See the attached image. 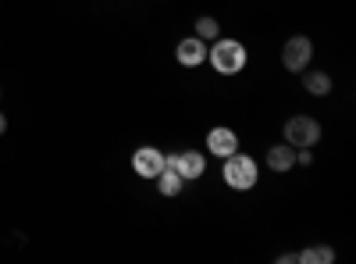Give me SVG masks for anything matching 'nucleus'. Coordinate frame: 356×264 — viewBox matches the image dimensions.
I'll use <instances>...</instances> for the list:
<instances>
[{
	"label": "nucleus",
	"instance_id": "12",
	"mask_svg": "<svg viewBox=\"0 0 356 264\" xmlns=\"http://www.w3.org/2000/svg\"><path fill=\"white\" fill-rule=\"evenodd\" d=\"M296 261H300V264H332L335 250L332 247H307V250L296 254Z\"/></svg>",
	"mask_w": 356,
	"mask_h": 264
},
{
	"label": "nucleus",
	"instance_id": "2",
	"mask_svg": "<svg viewBox=\"0 0 356 264\" xmlns=\"http://www.w3.org/2000/svg\"><path fill=\"white\" fill-rule=\"evenodd\" d=\"M221 175H225V183L235 189V193H246V189H253L257 186V175H260V168H257V161L250 157V154H228L225 157V168H221Z\"/></svg>",
	"mask_w": 356,
	"mask_h": 264
},
{
	"label": "nucleus",
	"instance_id": "10",
	"mask_svg": "<svg viewBox=\"0 0 356 264\" xmlns=\"http://www.w3.org/2000/svg\"><path fill=\"white\" fill-rule=\"evenodd\" d=\"M292 164H296V146L278 143V146L267 150V168H271V171H289Z\"/></svg>",
	"mask_w": 356,
	"mask_h": 264
},
{
	"label": "nucleus",
	"instance_id": "1",
	"mask_svg": "<svg viewBox=\"0 0 356 264\" xmlns=\"http://www.w3.org/2000/svg\"><path fill=\"white\" fill-rule=\"evenodd\" d=\"M207 61L214 65L218 75H239L246 68V47L239 40H214V47L207 50Z\"/></svg>",
	"mask_w": 356,
	"mask_h": 264
},
{
	"label": "nucleus",
	"instance_id": "9",
	"mask_svg": "<svg viewBox=\"0 0 356 264\" xmlns=\"http://www.w3.org/2000/svg\"><path fill=\"white\" fill-rule=\"evenodd\" d=\"M182 186H186V179L178 175V168H175L171 157L164 154V168H161V175H157V189H161L164 196H178V193H182Z\"/></svg>",
	"mask_w": 356,
	"mask_h": 264
},
{
	"label": "nucleus",
	"instance_id": "14",
	"mask_svg": "<svg viewBox=\"0 0 356 264\" xmlns=\"http://www.w3.org/2000/svg\"><path fill=\"white\" fill-rule=\"evenodd\" d=\"M4 129H8V118H4V114H0V136H4Z\"/></svg>",
	"mask_w": 356,
	"mask_h": 264
},
{
	"label": "nucleus",
	"instance_id": "5",
	"mask_svg": "<svg viewBox=\"0 0 356 264\" xmlns=\"http://www.w3.org/2000/svg\"><path fill=\"white\" fill-rule=\"evenodd\" d=\"M132 168L143 179H157L161 168H164V150H157V146H139L132 154Z\"/></svg>",
	"mask_w": 356,
	"mask_h": 264
},
{
	"label": "nucleus",
	"instance_id": "7",
	"mask_svg": "<svg viewBox=\"0 0 356 264\" xmlns=\"http://www.w3.org/2000/svg\"><path fill=\"white\" fill-rule=\"evenodd\" d=\"M239 150V136H235L232 129H225V125H218V129H211L207 132V154H214V157H228V154H235Z\"/></svg>",
	"mask_w": 356,
	"mask_h": 264
},
{
	"label": "nucleus",
	"instance_id": "8",
	"mask_svg": "<svg viewBox=\"0 0 356 264\" xmlns=\"http://www.w3.org/2000/svg\"><path fill=\"white\" fill-rule=\"evenodd\" d=\"M175 57H178V65H182V68H196V65H203V61H207V40H200L196 33L186 36L182 43H178Z\"/></svg>",
	"mask_w": 356,
	"mask_h": 264
},
{
	"label": "nucleus",
	"instance_id": "3",
	"mask_svg": "<svg viewBox=\"0 0 356 264\" xmlns=\"http://www.w3.org/2000/svg\"><path fill=\"white\" fill-rule=\"evenodd\" d=\"M317 139H321V125H317V118H310V114H292V118L285 122V143L296 146V150L314 146Z\"/></svg>",
	"mask_w": 356,
	"mask_h": 264
},
{
	"label": "nucleus",
	"instance_id": "11",
	"mask_svg": "<svg viewBox=\"0 0 356 264\" xmlns=\"http://www.w3.org/2000/svg\"><path fill=\"white\" fill-rule=\"evenodd\" d=\"M303 75V86H307V93H314V97H328L332 93V75L328 72H300Z\"/></svg>",
	"mask_w": 356,
	"mask_h": 264
},
{
	"label": "nucleus",
	"instance_id": "6",
	"mask_svg": "<svg viewBox=\"0 0 356 264\" xmlns=\"http://www.w3.org/2000/svg\"><path fill=\"white\" fill-rule=\"evenodd\" d=\"M168 157H171V164L178 168V175H182L186 183L200 179V175L207 171V154H200V150H182V154H168Z\"/></svg>",
	"mask_w": 356,
	"mask_h": 264
},
{
	"label": "nucleus",
	"instance_id": "4",
	"mask_svg": "<svg viewBox=\"0 0 356 264\" xmlns=\"http://www.w3.org/2000/svg\"><path fill=\"white\" fill-rule=\"evenodd\" d=\"M310 61H314V43H310V36H289L285 47H282V65H285L292 75H300V72L310 68Z\"/></svg>",
	"mask_w": 356,
	"mask_h": 264
},
{
	"label": "nucleus",
	"instance_id": "13",
	"mask_svg": "<svg viewBox=\"0 0 356 264\" xmlns=\"http://www.w3.org/2000/svg\"><path fill=\"white\" fill-rule=\"evenodd\" d=\"M196 36L200 40H218L221 36V25L211 15H203V18H196Z\"/></svg>",
	"mask_w": 356,
	"mask_h": 264
}]
</instances>
